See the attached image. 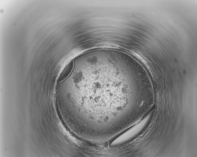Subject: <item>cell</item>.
Returning a JSON list of instances; mask_svg holds the SVG:
<instances>
[{"mask_svg":"<svg viewBox=\"0 0 197 157\" xmlns=\"http://www.w3.org/2000/svg\"><path fill=\"white\" fill-rule=\"evenodd\" d=\"M76 61L60 89L70 128L98 136L115 132L127 102L126 58L120 52L94 51Z\"/></svg>","mask_w":197,"mask_h":157,"instance_id":"cell-1","label":"cell"}]
</instances>
